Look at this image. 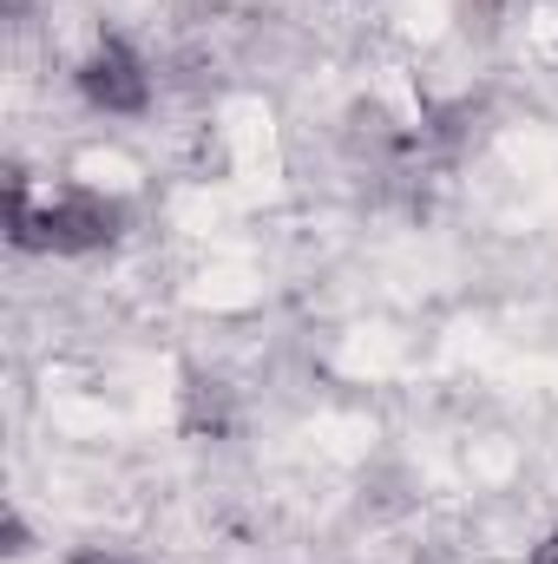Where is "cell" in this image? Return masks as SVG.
I'll use <instances>...</instances> for the list:
<instances>
[{
    "mask_svg": "<svg viewBox=\"0 0 558 564\" xmlns=\"http://www.w3.org/2000/svg\"><path fill=\"white\" fill-rule=\"evenodd\" d=\"M79 99L93 106V112H106V119H144L151 112V66H144V53L132 40H119V33H106L86 59H79Z\"/></svg>",
    "mask_w": 558,
    "mask_h": 564,
    "instance_id": "cell-1",
    "label": "cell"
},
{
    "mask_svg": "<svg viewBox=\"0 0 558 564\" xmlns=\"http://www.w3.org/2000/svg\"><path fill=\"white\" fill-rule=\"evenodd\" d=\"M66 564H139V558H126V552H112V545H86V552H73Z\"/></svg>",
    "mask_w": 558,
    "mask_h": 564,
    "instance_id": "cell-2",
    "label": "cell"
},
{
    "mask_svg": "<svg viewBox=\"0 0 558 564\" xmlns=\"http://www.w3.org/2000/svg\"><path fill=\"white\" fill-rule=\"evenodd\" d=\"M533 564H558V532L546 539V545H539V552H533Z\"/></svg>",
    "mask_w": 558,
    "mask_h": 564,
    "instance_id": "cell-3",
    "label": "cell"
}]
</instances>
